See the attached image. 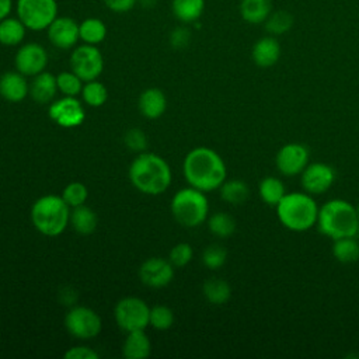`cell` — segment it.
Returning a JSON list of instances; mask_svg holds the SVG:
<instances>
[{"mask_svg":"<svg viewBox=\"0 0 359 359\" xmlns=\"http://www.w3.org/2000/svg\"><path fill=\"white\" fill-rule=\"evenodd\" d=\"M182 171L189 187L205 194L219 189L227 177V168L220 154L205 146L195 147L185 156Z\"/></svg>","mask_w":359,"mask_h":359,"instance_id":"obj_1","label":"cell"},{"mask_svg":"<svg viewBox=\"0 0 359 359\" xmlns=\"http://www.w3.org/2000/svg\"><path fill=\"white\" fill-rule=\"evenodd\" d=\"M132 185L146 195H160L171 184V168L154 153H140L129 167Z\"/></svg>","mask_w":359,"mask_h":359,"instance_id":"obj_2","label":"cell"},{"mask_svg":"<svg viewBox=\"0 0 359 359\" xmlns=\"http://www.w3.org/2000/svg\"><path fill=\"white\" fill-rule=\"evenodd\" d=\"M316 226L323 236L332 241L342 237H356L359 233L356 206L341 198L330 199L318 209Z\"/></svg>","mask_w":359,"mask_h":359,"instance_id":"obj_3","label":"cell"},{"mask_svg":"<svg viewBox=\"0 0 359 359\" xmlns=\"http://www.w3.org/2000/svg\"><path fill=\"white\" fill-rule=\"evenodd\" d=\"M278 220L290 231H306L317 224L318 205L307 192H290L275 206Z\"/></svg>","mask_w":359,"mask_h":359,"instance_id":"obj_4","label":"cell"},{"mask_svg":"<svg viewBox=\"0 0 359 359\" xmlns=\"http://www.w3.org/2000/svg\"><path fill=\"white\" fill-rule=\"evenodd\" d=\"M31 222L41 234L56 237L70 222V206L59 195H43L32 203Z\"/></svg>","mask_w":359,"mask_h":359,"instance_id":"obj_5","label":"cell"},{"mask_svg":"<svg viewBox=\"0 0 359 359\" xmlns=\"http://www.w3.org/2000/svg\"><path fill=\"white\" fill-rule=\"evenodd\" d=\"M172 217L184 227H198L209 213V202L205 192L188 187L175 192L171 199Z\"/></svg>","mask_w":359,"mask_h":359,"instance_id":"obj_6","label":"cell"},{"mask_svg":"<svg viewBox=\"0 0 359 359\" xmlns=\"http://www.w3.org/2000/svg\"><path fill=\"white\" fill-rule=\"evenodd\" d=\"M17 17L29 31L46 29L57 17L56 0H17Z\"/></svg>","mask_w":359,"mask_h":359,"instance_id":"obj_7","label":"cell"},{"mask_svg":"<svg viewBox=\"0 0 359 359\" xmlns=\"http://www.w3.org/2000/svg\"><path fill=\"white\" fill-rule=\"evenodd\" d=\"M114 317L119 328L126 332L146 330L149 325L150 307L139 297H123L115 304Z\"/></svg>","mask_w":359,"mask_h":359,"instance_id":"obj_8","label":"cell"},{"mask_svg":"<svg viewBox=\"0 0 359 359\" xmlns=\"http://www.w3.org/2000/svg\"><path fill=\"white\" fill-rule=\"evenodd\" d=\"M65 327L67 332L79 339H93L102 328L100 316L90 307L74 306L65 316Z\"/></svg>","mask_w":359,"mask_h":359,"instance_id":"obj_9","label":"cell"},{"mask_svg":"<svg viewBox=\"0 0 359 359\" xmlns=\"http://www.w3.org/2000/svg\"><path fill=\"white\" fill-rule=\"evenodd\" d=\"M70 69L84 83L97 80L104 70V57L97 45L76 46L70 55Z\"/></svg>","mask_w":359,"mask_h":359,"instance_id":"obj_10","label":"cell"},{"mask_svg":"<svg viewBox=\"0 0 359 359\" xmlns=\"http://www.w3.org/2000/svg\"><path fill=\"white\" fill-rule=\"evenodd\" d=\"M309 149L302 143H286L283 144L276 156L275 165L276 170L285 177H294L302 174V171L309 164Z\"/></svg>","mask_w":359,"mask_h":359,"instance_id":"obj_11","label":"cell"},{"mask_svg":"<svg viewBox=\"0 0 359 359\" xmlns=\"http://www.w3.org/2000/svg\"><path fill=\"white\" fill-rule=\"evenodd\" d=\"M335 181V170L321 161L309 163L300 174V184L304 192L310 195H321L327 192Z\"/></svg>","mask_w":359,"mask_h":359,"instance_id":"obj_12","label":"cell"},{"mask_svg":"<svg viewBox=\"0 0 359 359\" xmlns=\"http://www.w3.org/2000/svg\"><path fill=\"white\" fill-rule=\"evenodd\" d=\"M15 69L24 76H36L45 70L48 65V52L46 49L36 43L28 42L18 48L14 57Z\"/></svg>","mask_w":359,"mask_h":359,"instance_id":"obj_13","label":"cell"},{"mask_svg":"<svg viewBox=\"0 0 359 359\" xmlns=\"http://www.w3.org/2000/svg\"><path fill=\"white\" fill-rule=\"evenodd\" d=\"M49 118L62 128L70 129L80 126L86 118L83 104L74 97L65 95L56 100L49 107Z\"/></svg>","mask_w":359,"mask_h":359,"instance_id":"obj_14","label":"cell"},{"mask_svg":"<svg viewBox=\"0 0 359 359\" xmlns=\"http://www.w3.org/2000/svg\"><path fill=\"white\" fill-rule=\"evenodd\" d=\"M139 278L149 287H164L174 278V265L160 257L147 258L139 268Z\"/></svg>","mask_w":359,"mask_h":359,"instance_id":"obj_15","label":"cell"},{"mask_svg":"<svg viewBox=\"0 0 359 359\" xmlns=\"http://www.w3.org/2000/svg\"><path fill=\"white\" fill-rule=\"evenodd\" d=\"M46 32L50 43L59 49H70L80 39L79 24L67 15L56 17L46 28Z\"/></svg>","mask_w":359,"mask_h":359,"instance_id":"obj_16","label":"cell"},{"mask_svg":"<svg viewBox=\"0 0 359 359\" xmlns=\"http://www.w3.org/2000/svg\"><path fill=\"white\" fill-rule=\"evenodd\" d=\"M280 53H282L280 43L278 38L272 35H265L259 38L258 41H255L251 49L252 62L262 69H268L276 65L280 57Z\"/></svg>","mask_w":359,"mask_h":359,"instance_id":"obj_17","label":"cell"},{"mask_svg":"<svg viewBox=\"0 0 359 359\" xmlns=\"http://www.w3.org/2000/svg\"><path fill=\"white\" fill-rule=\"evenodd\" d=\"M22 73L7 72L0 76V95L8 102H21L29 93V86Z\"/></svg>","mask_w":359,"mask_h":359,"instance_id":"obj_18","label":"cell"},{"mask_svg":"<svg viewBox=\"0 0 359 359\" xmlns=\"http://www.w3.org/2000/svg\"><path fill=\"white\" fill-rule=\"evenodd\" d=\"M137 107L143 116L149 119H157L165 112L167 98L160 88H146L139 97Z\"/></svg>","mask_w":359,"mask_h":359,"instance_id":"obj_19","label":"cell"},{"mask_svg":"<svg viewBox=\"0 0 359 359\" xmlns=\"http://www.w3.org/2000/svg\"><path fill=\"white\" fill-rule=\"evenodd\" d=\"M57 91L56 76L49 72H41L39 74L34 76L29 84V94L32 100L38 104H48L53 100Z\"/></svg>","mask_w":359,"mask_h":359,"instance_id":"obj_20","label":"cell"},{"mask_svg":"<svg viewBox=\"0 0 359 359\" xmlns=\"http://www.w3.org/2000/svg\"><path fill=\"white\" fill-rule=\"evenodd\" d=\"M151 352V342L144 330L128 332L123 345L122 355L126 359H144Z\"/></svg>","mask_w":359,"mask_h":359,"instance_id":"obj_21","label":"cell"},{"mask_svg":"<svg viewBox=\"0 0 359 359\" xmlns=\"http://www.w3.org/2000/svg\"><path fill=\"white\" fill-rule=\"evenodd\" d=\"M240 15L241 18L252 25L264 24L268 15L273 10L272 0H241L240 1Z\"/></svg>","mask_w":359,"mask_h":359,"instance_id":"obj_22","label":"cell"},{"mask_svg":"<svg viewBox=\"0 0 359 359\" xmlns=\"http://www.w3.org/2000/svg\"><path fill=\"white\" fill-rule=\"evenodd\" d=\"M27 34V27L18 17H6L0 21V43L4 46L20 45Z\"/></svg>","mask_w":359,"mask_h":359,"instance_id":"obj_23","label":"cell"},{"mask_svg":"<svg viewBox=\"0 0 359 359\" xmlns=\"http://www.w3.org/2000/svg\"><path fill=\"white\" fill-rule=\"evenodd\" d=\"M205 10V0H172L171 11L174 17L185 24L195 22Z\"/></svg>","mask_w":359,"mask_h":359,"instance_id":"obj_24","label":"cell"},{"mask_svg":"<svg viewBox=\"0 0 359 359\" xmlns=\"http://www.w3.org/2000/svg\"><path fill=\"white\" fill-rule=\"evenodd\" d=\"M69 223L73 226V229L77 233H80L83 236H88L97 229L98 219H97L95 212L91 208H88L86 205H80V206L73 208V210L70 212Z\"/></svg>","mask_w":359,"mask_h":359,"instance_id":"obj_25","label":"cell"},{"mask_svg":"<svg viewBox=\"0 0 359 359\" xmlns=\"http://www.w3.org/2000/svg\"><path fill=\"white\" fill-rule=\"evenodd\" d=\"M202 293L210 304L220 306L229 302L231 296V287L227 280L222 278H209L202 285Z\"/></svg>","mask_w":359,"mask_h":359,"instance_id":"obj_26","label":"cell"},{"mask_svg":"<svg viewBox=\"0 0 359 359\" xmlns=\"http://www.w3.org/2000/svg\"><path fill=\"white\" fill-rule=\"evenodd\" d=\"M219 192H220V198L229 205H241L250 196V188L247 182L238 178L226 180L220 185Z\"/></svg>","mask_w":359,"mask_h":359,"instance_id":"obj_27","label":"cell"},{"mask_svg":"<svg viewBox=\"0 0 359 359\" xmlns=\"http://www.w3.org/2000/svg\"><path fill=\"white\" fill-rule=\"evenodd\" d=\"M258 192H259L261 199L266 205L275 208L280 202V199L286 195V188L280 178L268 175L261 180V182L258 185Z\"/></svg>","mask_w":359,"mask_h":359,"instance_id":"obj_28","label":"cell"},{"mask_svg":"<svg viewBox=\"0 0 359 359\" xmlns=\"http://www.w3.org/2000/svg\"><path fill=\"white\" fill-rule=\"evenodd\" d=\"M79 35L84 43L98 45L107 36V25L100 18L88 17L79 24Z\"/></svg>","mask_w":359,"mask_h":359,"instance_id":"obj_29","label":"cell"},{"mask_svg":"<svg viewBox=\"0 0 359 359\" xmlns=\"http://www.w3.org/2000/svg\"><path fill=\"white\" fill-rule=\"evenodd\" d=\"M332 257L341 264H353L359 261V241L356 237H342L332 241Z\"/></svg>","mask_w":359,"mask_h":359,"instance_id":"obj_30","label":"cell"},{"mask_svg":"<svg viewBox=\"0 0 359 359\" xmlns=\"http://www.w3.org/2000/svg\"><path fill=\"white\" fill-rule=\"evenodd\" d=\"M294 24L293 14L287 10H272L268 18L264 21V28L268 35L280 36L292 29Z\"/></svg>","mask_w":359,"mask_h":359,"instance_id":"obj_31","label":"cell"},{"mask_svg":"<svg viewBox=\"0 0 359 359\" xmlns=\"http://www.w3.org/2000/svg\"><path fill=\"white\" fill-rule=\"evenodd\" d=\"M208 227L219 238H229L236 231V220L227 212H216L208 217Z\"/></svg>","mask_w":359,"mask_h":359,"instance_id":"obj_32","label":"cell"},{"mask_svg":"<svg viewBox=\"0 0 359 359\" xmlns=\"http://www.w3.org/2000/svg\"><path fill=\"white\" fill-rule=\"evenodd\" d=\"M80 94L83 97V101L87 105L94 107V108L102 107L108 98L107 87L101 81H97V80L86 81Z\"/></svg>","mask_w":359,"mask_h":359,"instance_id":"obj_33","label":"cell"},{"mask_svg":"<svg viewBox=\"0 0 359 359\" xmlns=\"http://www.w3.org/2000/svg\"><path fill=\"white\" fill-rule=\"evenodd\" d=\"M174 311L164 304H156L150 309V317H149V325H151L154 330L165 331L172 327L174 324Z\"/></svg>","mask_w":359,"mask_h":359,"instance_id":"obj_34","label":"cell"},{"mask_svg":"<svg viewBox=\"0 0 359 359\" xmlns=\"http://www.w3.org/2000/svg\"><path fill=\"white\" fill-rule=\"evenodd\" d=\"M56 83H57V90L67 95V97H76L77 94L81 93L83 88V80L74 73V72H62L56 76Z\"/></svg>","mask_w":359,"mask_h":359,"instance_id":"obj_35","label":"cell"},{"mask_svg":"<svg viewBox=\"0 0 359 359\" xmlns=\"http://www.w3.org/2000/svg\"><path fill=\"white\" fill-rule=\"evenodd\" d=\"M62 198L70 206V209H73L86 203L88 198V189L83 182L73 181L65 187V189L62 191Z\"/></svg>","mask_w":359,"mask_h":359,"instance_id":"obj_36","label":"cell"},{"mask_svg":"<svg viewBox=\"0 0 359 359\" xmlns=\"http://www.w3.org/2000/svg\"><path fill=\"white\" fill-rule=\"evenodd\" d=\"M226 259H227V251L219 244H212L206 247L202 252V264L209 269L222 268Z\"/></svg>","mask_w":359,"mask_h":359,"instance_id":"obj_37","label":"cell"},{"mask_svg":"<svg viewBox=\"0 0 359 359\" xmlns=\"http://www.w3.org/2000/svg\"><path fill=\"white\" fill-rule=\"evenodd\" d=\"M194 257V250L188 243H178L175 244L168 254V261L174 265V266H185L191 262Z\"/></svg>","mask_w":359,"mask_h":359,"instance_id":"obj_38","label":"cell"},{"mask_svg":"<svg viewBox=\"0 0 359 359\" xmlns=\"http://www.w3.org/2000/svg\"><path fill=\"white\" fill-rule=\"evenodd\" d=\"M123 140H125L126 147L133 151H143L147 146V137H146L144 132L140 129H129L125 133Z\"/></svg>","mask_w":359,"mask_h":359,"instance_id":"obj_39","label":"cell"},{"mask_svg":"<svg viewBox=\"0 0 359 359\" xmlns=\"http://www.w3.org/2000/svg\"><path fill=\"white\" fill-rule=\"evenodd\" d=\"M63 356L66 359H98V353L94 349L83 345L69 348Z\"/></svg>","mask_w":359,"mask_h":359,"instance_id":"obj_40","label":"cell"},{"mask_svg":"<svg viewBox=\"0 0 359 359\" xmlns=\"http://www.w3.org/2000/svg\"><path fill=\"white\" fill-rule=\"evenodd\" d=\"M189 39H191V34H189V31H188L187 28H184V27H178V28L172 29L171 34H170V43H171V46L175 48V49H182V48H185V46L188 45Z\"/></svg>","mask_w":359,"mask_h":359,"instance_id":"obj_41","label":"cell"},{"mask_svg":"<svg viewBox=\"0 0 359 359\" xmlns=\"http://www.w3.org/2000/svg\"><path fill=\"white\" fill-rule=\"evenodd\" d=\"M137 0H102L107 8L114 13H126L130 11Z\"/></svg>","mask_w":359,"mask_h":359,"instance_id":"obj_42","label":"cell"},{"mask_svg":"<svg viewBox=\"0 0 359 359\" xmlns=\"http://www.w3.org/2000/svg\"><path fill=\"white\" fill-rule=\"evenodd\" d=\"M13 10V0H0V21L10 15Z\"/></svg>","mask_w":359,"mask_h":359,"instance_id":"obj_43","label":"cell"},{"mask_svg":"<svg viewBox=\"0 0 359 359\" xmlns=\"http://www.w3.org/2000/svg\"><path fill=\"white\" fill-rule=\"evenodd\" d=\"M144 7H153L156 4V0H140Z\"/></svg>","mask_w":359,"mask_h":359,"instance_id":"obj_44","label":"cell"},{"mask_svg":"<svg viewBox=\"0 0 359 359\" xmlns=\"http://www.w3.org/2000/svg\"><path fill=\"white\" fill-rule=\"evenodd\" d=\"M356 212H358V216H359V202H358V205H356Z\"/></svg>","mask_w":359,"mask_h":359,"instance_id":"obj_45","label":"cell"}]
</instances>
